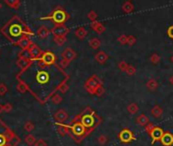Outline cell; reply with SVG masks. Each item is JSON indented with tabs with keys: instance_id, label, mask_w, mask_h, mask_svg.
I'll use <instances>...</instances> for the list:
<instances>
[{
	"instance_id": "obj_1",
	"label": "cell",
	"mask_w": 173,
	"mask_h": 146,
	"mask_svg": "<svg viewBox=\"0 0 173 146\" xmlns=\"http://www.w3.org/2000/svg\"><path fill=\"white\" fill-rule=\"evenodd\" d=\"M0 31H1L2 35L5 36L11 43L15 45L21 41L22 37L34 35L31 28L27 24H25V22L18 15H15L12 18L9 19L0 28Z\"/></svg>"
},
{
	"instance_id": "obj_2",
	"label": "cell",
	"mask_w": 173,
	"mask_h": 146,
	"mask_svg": "<svg viewBox=\"0 0 173 146\" xmlns=\"http://www.w3.org/2000/svg\"><path fill=\"white\" fill-rule=\"evenodd\" d=\"M18 143V137H16L0 120V146H16Z\"/></svg>"
},
{
	"instance_id": "obj_3",
	"label": "cell",
	"mask_w": 173,
	"mask_h": 146,
	"mask_svg": "<svg viewBox=\"0 0 173 146\" xmlns=\"http://www.w3.org/2000/svg\"><path fill=\"white\" fill-rule=\"evenodd\" d=\"M96 118H99V116L96 115V113L90 107L86 108L81 113V123L88 130L89 129H96L97 126L102 123V121L96 122Z\"/></svg>"
},
{
	"instance_id": "obj_4",
	"label": "cell",
	"mask_w": 173,
	"mask_h": 146,
	"mask_svg": "<svg viewBox=\"0 0 173 146\" xmlns=\"http://www.w3.org/2000/svg\"><path fill=\"white\" fill-rule=\"evenodd\" d=\"M67 18H68V14L65 12L61 7H57L52 11L50 15L46 16V18H41V19H50L56 24H63Z\"/></svg>"
},
{
	"instance_id": "obj_5",
	"label": "cell",
	"mask_w": 173,
	"mask_h": 146,
	"mask_svg": "<svg viewBox=\"0 0 173 146\" xmlns=\"http://www.w3.org/2000/svg\"><path fill=\"white\" fill-rule=\"evenodd\" d=\"M100 85H102L101 79L99 78L97 75H93L91 78L87 80V82L85 83V88L87 89V91L91 94H95L96 88H98Z\"/></svg>"
},
{
	"instance_id": "obj_6",
	"label": "cell",
	"mask_w": 173,
	"mask_h": 146,
	"mask_svg": "<svg viewBox=\"0 0 173 146\" xmlns=\"http://www.w3.org/2000/svg\"><path fill=\"white\" fill-rule=\"evenodd\" d=\"M118 138L120 140V142L122 143H129L135 139L134 132L131 130H129V129H123V130H121L118 134Z\"/></svg>"
},
{
	"instance_id": "obj_7",
	"label": "cell",
	"mask_w": 173,
	"mask_h": 146,
	"mask_svg": "<svg viewBox=\"0 0 173 146\" xmlns=\"http://www.w3.org/2000/svg\"><path fill=\"white\" fill-rule=\"evenodd\" d=\"M40 60L47 66H52V65H55L56 57L52 52H44L43 55H42V58Z\"/></svg>"
},
{
	"instance_id": "obj_8",
	"label": "cell",
	"mask_w": 173,
	"mask_h": 146,
	"mask_svg": "<svg viewBox=\"0 0 173 146\" xmlns=\"http://www.w3.org/2000/svg\"><path fill=\"white\" fill-rule=\"evenodd\" d=\"M51 33L54 35V37H65L68 33V28L65 27L64 24H56L52 28Z\"/></svg>"
},
{
	"instance_id": "obj_9",
	"label": "cell",
	"mask_w": 173,
	"mask_h": 146,
	"mask_svg": "<svg viewBox=\"0 0 173 146\" xmlns=\"http://www.w3.org/2000/svg\"><path fill=\"white\" fill-rule=\"evenodd\" d=\"M164 133H165L164 132V130L160 127H155L154 129H153V131L150 133V136H151V138L153 140L152 141L153 144H154L156 141H161Z\"/></svg>"
},
{
	"instance_id": "obj_10",
	"label": "cell",
	"mask_w": 173,
	"mask_h": 146,
	"mask_svg": "<svg viewBox=\"0 0 173 146\" xmlns=\"http://www.w3.org/2000/svg\"><path fill=\"white\" fill-rule=\"evenodd\" d=\"M29 50H30L31 54H32L33 61H35V60H40L42 58V55H43V53H44V52H42L41 49H40L38 46H36L35 44L31 45Z\"/></svg>"
},
{
	"instance_id": "obj_11",
	"label": "cell",
	"mask_w": 173,
	"mask_h": 146,
	"mask_svg": "<svg viewBox=\"0 0 173 146\" xmlns=\"http://www.w3.org/2000/svg\"><path fill=\"white\" fill-rule=\"evenodd\" d=\"M54 119L56 122L58 123H63L65 121H67V119H68V114L66 113L64 110H58L56 113L54 114Z\"/></svg>"
},
{
	"instance_id": "obj_12",
	"label": "cell",
	"mask_w": 173,
	"mask_h": 146,
	"mask_svg": "<svg viewBox=\"0 0 173 146\" xmlns=\"http://www.w3.org/2000/svg\"><path fill=\"white\" fill-rule=\"evenodd\" d=\"M56 127H57V132L61 136H65L67 134H70V126L65 125L63 123H56Z\"/></svg>"
},
{
	"instance_id": "obj_13",
	"label": "cell",
	"mask_w": 173,
	"mask_h": 146,
	"mask_svg": "<svg viewBox=\"0 0 173 146\" xmlns=\"http://www.w3.org/2000/svg\"><path fill=\"white\" fill-rule=\"evenodd\" d=\"M161 143L163 146H172L173 145V134L170 132H165L161 139Z\"/></svg>"
},
{
	"instance_id": "obj_14",
	"label": "cell",
	"mask_w": 173,
	"mask_h": 146,
	"mask_svg": "<svg viewBox=\"0 0 173 146\" xmlns=\"http://www.w3.org/2000/svg\"><path fill=\"white\" fill-rule=\"evenodd\" d=\"M75 57H76V53L70 48H66L63 52H62V58L68 60L69 62H72Z\"/></svg>"
},
{
	"instance_id": "obj_15",
	"label": "cell",
	"mask_w": 173,
	"mask_h": 146,
	"mask_svg": "<svg viewBox=\"0 0 173 146\" xmlns=\"http://www.w3.org/2000/svg\"><path fill=\"white\" fill-rule=\"evenodd\" d=\"M33 60H27V59H24V58H18V60L16 61V65L21 68L22 71H25V69H28L31 64H32Z\"/></svg>"
},
{
	"instance_id": "obj_16",
	"label": "cell",
	"mask_w": 173,
	"mask_h": 146,
	"mask_svg": "<svg viewBox=\"0 0 173 146\" xmlns=\"http://www.w3.org/2000/svg\"><path fill=\"white\" fill-rule=\"evenodd\" d=\"M32 44H33V43L30 40L29 37L25 36V37H22V38L21 39V41H19L16 45H18V47H21L22 50H25V49H29Z\"/></svg>"
},
{
	"instance_id": "obj_17",
	"label": "cell",
	"mask_w": 173,
	"mask_h": 146,
	"mask_svg": "<svg viewBox=\"0 0 173 146\" xmlns=\"http://www.w3.org/2000/svg\"><path fill=\"white\" fill-rule=\"evenodd\" d=\"M91 28L94 30L96 33H98V34H103L104 33V31H105V27L102 24H100L99 21H93L92 22V24H91Z\"/></svg>"
},
{
	"instance_id": "obj_18",
	"label": "cell",
	"mask_w": 173,
	"mask_h": 146,
	"mask_svg": "<svg viewBox=\"0 0 173 146\" xmlns=\"http://www.w3.org/2000/svg\"><path fill=\"white\" fill-rule=\"evenodd\" d=\"M151 114H152V116L154 117V118L159 119V118H161V117H162L163 110H162V108H161L160 105H155V107L151 110Z\"/></svg>"
},
{
	"instance_id": "obj_19",
	"label": "cell",
	"mask_w": 173,
	"mask_h": 146,
	"mask_svg": "<svg viewBox=\"0 0 173 146\" xmlns=\"http://www.w3.org/2000/svg\"><path fill=\"white\" fill-rule=\"evenodd\" d=\"M95 59H96V61L99 62V63H101V64H103V63H105L107 61V59H108V56H107V54L103 52V51H100L99 53L96 54V56H95Z\"/></svg>"
},
{
	"instance_id": "obj_20",
	"label": "cell",
	"mask_w": 173,
	"mask_h": 146,
	"mask_svg": "<svg viewBox=\"0 0 173 146\" xmlns=\"http://www.w3.org/2000/svg\"><path fill=\"white\" fill-rule=\"evenodd\" d=\"M137 123H138V124L140 125V126H143V127H146V126L150 123V120H149L148 117L145 115V114H141V115H140V117H138Z\"/></svg>"
},
{
	"instance_id": "obj_21",
	"label": "cell",
	"mask_w": 173,
	"mask_h": 146,
	"mask_svg": "<svg viewBox=\"0 0 173 146\" xmlns=\"http://www.w3.org/2000/svg\"><path fill=\"white\" fill-rule=\"evenodd\" d=\"M16 89H18L19 92L25 93L29 90V86H28L25 82H24L21 79H18V85H16Z\"/></svg>"
},
{
	"instance_id": "obj_22",
	"label": "cell",
	"mask_w": 173,
	"mask_h": 146,
	"mask_svg": "<svg viewBox=\"0 0 173 146\" xmlns=\"http://www.w3.org/2000/svg\"><path fill=\"white\" fill-rule=\"evenodd\" d=\"M49 33H50V31L48 30L46 27H41L38 30V31H37V35H38L41 39H45L48 37Z\"/></svg>"
},
{
	"instance_id": "obj_23",
	"label": "cell",
	"mask_w": 173,
	"mask_h": 146,
	"mask_svg": "<svg viewBox=\"0 0 173 146\" xmlns=\"http://www.w3.org/2000/svg\"><path fill=\"white\" fill-rule=\"evenodd\" d=\"M87 35H88V33H87V31L85 30L84 28H78V30L75 31V36L78 37L79 40L85 39L87 37Z\"/></svg>"
},
{
	"instance_id": "obj_24",
	"label": "cell",
	"mask_w": 173,
	"mask_h": 146,
	"mask_svg": "<svg viewBox=\"0 0 173 146\" xmlns=\"http://www.w3.org/2000/svg\"><path fill=\"white\" fill-rule=\"evenodd\" d=\"M18 56H19V58H24V59H27V60H33L32 54H31L29 49H25V50H22Z\"/></svg>"
},
{
	"instance_id": "obj_25",
	"label": "cell",
	"mask_w": 173,
	"mask_h": 146,
	"mask_svg": "<svg viewBox=\"0 0 173 146\" xmlns=\"http://www.w3.org/2000/svg\"><path fill=\"white\" fill-rule=\"evenodd\" d=\"M89 45H90L91 48H93V49H95V50H97V49L100 48L101 42H100V40L97 39V38H93L92 40H90V41H89Z\"/></svg>"
},
{
	"instance_id": "obj_26",
	"label": "cell",
	"mask_w": 173,
	"mask_h": 146,
	"mask_svg": "<svg viewBox=\"0 0 173 146\" xmlns=\"http://www.w3.org/2000/svg\"><path fill=\"white\" fill-rule=\"evenodd\" d=\"M4 1L8 6L15 8V9H18L21 5V0H4Z\"/></svg>"
},
{
	"instance_id": "obj_27",
	"label": "cell",
	"mask_w": 173,
	"mask_h": 146,
	"mask_svg": "<svg viewBox=\"0 0 173 146\" xmlns=\"http://www.w3.org/2000/svg\"><path fill=\"white\" fill-rule=\"evenodd\" d=\"M147 87H148V89H150V90H155L156 89V88H157L158 87V82H157V80H156V79H150L149 80V81L148 82H147Z\"/></svg>"
},
{
	"instance_id": "obj_28",
	"label": "cell",
	"mask_w": 173,
	"mask_h": 146,
	"mask_svg": "<svg viewBox=\"0 0 173 146\" xmlns=\"http://www.w3.org/2000/svg\"><path fill=\"white\" fill-rule=\"evenodd\" d=\"M122 10L124 11V12H126V13L131 12V11L134 10V5H132L131 2L127 1L122 5Z\"/></svg>"
},
{
	"instance_id": "obj_29",
	"label": "cell",
	"mask_w": 173,
	"mask_h": 146,
	"mask_svg": "<svg viewBox=\"0 0 173 146\" xmlns=\"http://www.w3.org/2000/svg\"><path fill=\"white\" fill-rule=\"evenodd\" d=\"M138 111V107L137 104H135V102H131V104H129L127 105V112H128L129 114H131V115L135 114Z\"/></svg>"
},
{
	"instance_id": "obj_30",
	"label": "cell",
	"mask_w": 173,
	"mask_h": 146,
	"mask_svg": "<svg viewBox=\"0 0 173 146\" xmlns=\"http://www.w3.org/2000/svg\"><path fill=\"white\" fill-rule=\"evenodd\" d=\"M25 143H27L28 145H30V146H32V145H35V143L37 142V141H36V138H35V136H34V135H32V134H30V135L25 136Z\"/></svg>"
},
{
	"instance_id": "obj_31",
	"label": "cell",
	"mask_w": 173,
	"mask_h": 146,
	"mask_svg": "<svg viewBox=\"0 0 173 146\" xmlns=\"http://www.w3.org/2000/svg\"><path fill=\"white\" fill-rule=\"evenodd\" d=\"M58 90L60 91V92H62V93H65L67 90H68V85H67V83H66V80H63V81L59 84Z\"/></svg>"
},
{
	"instance_id": "obj_32",
	"label": "cell",
	"mask_w": 173,
	"mask_h": 146,
	"mask_svg": "<svg viewBox=\"0 0 173 146\" xmlns=\"http://www.w3.org/2000/svg\"><path fill=\"white\" fill-rule=\"evenodd\" d=\"M24 129H25V131H27V132H32L34 129H35V125H34V123H33V122L28 121V122H25V123Z\"/></svg>"
},
{
	"instance_id": "obj_33",
	"label": "cell",
	"mask_w": 173,
	"mask_h": 146,
	"mask_svg": "<svg viewBox=\"0 0 173 146\" xmlns=\"http://www.w3.org/2000/svg\"><path fill=\"white\" fill-rule=\"evenodd\" d=\"M97 142L100 145L104 146L105 144H107V142H108V137H107L106 135H104V134H102V135H100V136L98 137Z\"/></svg>"
},
{
	"instance_id": "obj_34",
	"label": "cell",
	"mask_w": 173,
	"mask_h": 146,
	"mask_svg": "<svg viewBox=\"0 0 173 146\" xmlns=\"http://www.w3.org/2000/svg\"><path fill=\"white\" fill-rule=\"evenodd\" d=\"M51 101H52L53 104L58 105V104H60V102H62V96H59L58 93H54L52 96H51Z\"/></svg>"
},
{
	"instance_id": "obj_35",
	"label": "cell",
	"mask_w": 173,
	"mask_h": 146,
	"mask_svg": "<svg viewBox=\"0 0 173 146\" xmlns=\"http://www.w3.org/2000/svg\"><path fill=\"white\" fill-rule=\"evenodd\" d=\"M54 42L58 46H62L66 42V38L65 37H54Z\"/></svg>"
},
{
	"instance_id": "obj_36",
	"label": "cell",
	"mask_w": 173,
	"mask_h": 146,
	"mask_svg": "<svg viewBox=\"0 0 173 146\" xmlns=\"http://www.w3.org/2000/svg\"><path fill=\"white\" fill-rule=\"evenodd\" d=\"M104 93H105V89H104V87L102 86V85H100V86H99L98 88H96V90H95V94H94V96L100 97V96H103Z\"/></svg>"
},
{
	"instance_id": "obj_37",
	"label": "cell",
	"mask_w": 173,
	"mask_h": 146,
	"mask_svg": "<svg viewBox=\"0 0 173 146\" xmlns=\"http://www.w3.org/2000/svg\"><path fill=\"white\" fill-rule=\"evenodd\" d=\"M150 61H151L153 64H158L160 62V57H159L158 54H153V55L150 57Z\"/></svg>"
},
{
	"instance_id": "obj_38",
	"label": "cell",
	"mask_w": 173,
	"mask_h": 146,
	"mask_svg": "<svg viewBox=\"0 0 173 146\" xmlns=\"http://www.w3.org/2000/svg\"><path fill=\"white\" fill-rule=\"evenodd\" d=\"M117 41L120 43L121 45H125V44H127V41H128V37L125 35H122L117 39Z\"/></svg>"
},
{
	"instance_id": "obj_39",
	"label": "cell",
	"mask_w": 173,
	"mask_h": 146,
	"mask_svg": "<svg viewBox=\"0 0 173 146\" xmlns=\"http://www.w3.org/2000/svg\"><path fill=\"white\" fill-rule=\"evenodd\" d=\"M127 67H128V64H127L125 61H121V62L118 63V68L121 71H126Z\"/></svg>"
},
{
	"instance_id": "obj_40",
	"label": "cell",
	"mask_w": 173,
	"mask_h": 146,
	"mask_svg": "<svg viewBox=\"0 0 173 146\" xmlns=\"http://www.w3.org/2000/svg\"><path fill=\"white\" fill-rule=\"evenodd\" d=\"M125 72L128 74V75H134V74L135 73V68L132 66V65H128V67H127Z\"/></svg>"
},
{
	"instance_id": "obj_41",
	"label": "cell",
	"mask_w": 173,
	"mask_h": 146,
	"mask_svg": "<svg viewBox=\"0 0 173 146\" xmlns=\"http://www.w3.org/2000/svg\"><path fill=\"white\" fill-rule=\"evenodd\" d=\"M155 128V125L154 124H152V123H149L148 125L146 126V127H145V131H146L147 133H151L152 131H153V129Z\"/></svg>"
},
{
	"instance_id": "obj_42",
	"label": "cell",
	"mask_w": 173,
	"mask_h": 146,
	"mask_svg": "<svg viewBox=\"0 0 173 146\" xmlns=\"http://www.w3.org/2000/svg\"><path fill=\"white\" fill-rule=\"evenodd\" d=\"M7 86L3 83H0V96H3L7 92Z\"/></svg>"
},
{
	"instance_id": "obj_43",
	"label": "cell",
	"mask_w": 173,
	"mask_h": 146,
	"mask_svg": "<svg viewBox=\"0 0 173 146\" xmlns=\"http://www.w3.org/2000/svg\"><path fill=\"white\" fill-rule=\"evenodd\" d=\"M135 43H137V39L134 36H128V41H127V44L129 46H134Z\"/></svg>"
},
{
	"instance_id": "obj_44",
	"label": "cell",
	"mask_w": 173,
	"mask_h": 146,
	"mask_svg": "<svg viewBox=\"0 0 173 146\" xmlns=\"http://www.w3.org/2000/svg\"><path fill=\"white\" fill-rule=\"evenodd\" d=\"M68 64H69V61H68V60H66V59H64V58H62L61 61L59 62V65H60V67H62V68L67 67V66H68Z\"/></svg>"
},
{
	"instance_id": "obj_45",
	"label": "cell",
	"mask_w": 173,
	"mask_h": 146,
	"mask_svg": "<svg viewBox=\"0 0 173 146\" xmlns=\"http://www.w3.org/2000/svg\"><path fill=\"white\" fill-rule=\"evenodd\" d=\"M88 18H89L92 21H95L97 19V13L95 11H91V12L88 14Z\"/></svg>"
},
{
	"instance_id": "obj_46",
	"label": "cell",
	"mask_w": 173,
	"mask_h": 146,
	"mask_svg": "<svg viewBox=\"0 0 173 146\" xmlns=\"http://www.w3.org/2000/svg\"><path fill=\"white\" fill-rule=\"evenodd\" d=\"M35 146H47V142L44 139H39L38 141L35 143Z\"/></svg>"
},
{
	"instance_id": "obj_47",
	"label": "cell",
	"mask_w": 173,
	"mask_h": 146,
	"mask_svg": "<svg viewBox=\"0 0 173 146\" xmlns=\"http://www.w3.org/2000/svg\"><path fill=\"white\" fill-rule=\"evenodd\" d=\"M11 110H12V105H11V104L7 102V104L4 105V112H6V113H9V112H11Z\"/></svg>"
},
{
	"instance_id": "obj_48",
	"label": "cell",
	"mask_w": 173,
	"mask_h": 146,
	"mask_svg": "<svg viewBox=\"0 0 173 146\" xmlns=\"http://www.w3.org/2000/svg\"><path fill=\"white\" fill-rule=\"evenodd\" d=\"M167 34H168V37H169V38L173 39V25L168 28V31H167Z\"/></svg>"
},
{
	"instance_id": "obj_49",
	"label": "cell",
	"mask_w": 173,
	"mask_h": 146,
	"mask_svg": "<svg viewBox=\"0 0 173 146\" xmlns=\"http://www.w3.org/2000/svg\"><path fill=\"white\" fill-rule=\"evenodd\" d=\"M4 112V105H0V114Z\"/></svg>"
},
{
	"instance_id": "obj_50",
	"label": "cell",
	"mask_w": 173,
	"mask_h": 146,
	"mask_svg": "<svg viewBox=\"0 0 173 146\" xmlns=\"http://www.w3.org/2000/svg\"><path fill=\"white\" fill-rule=\"evenodd\" d=\"M169 81H170V83H171L173 85V75L170 77V79H169Z\"/></svg>"
},
{
	"instance_id": "obj_51",
	"label": "cell",
	"mask_w": 173,
	"mask_h": 146,
	"mask_svg": "<svg viewBox=\"0 0 173 146\" xmlns=\"http://www.w3.org/2000/svg\"><path fill=\"white\" fill-rule=\"evenodd\" d=\"M171 62L173 63V55H172V57H171Z\"/></svg>"
},
{
	"instance_id": "obj_52",
	"label": "cell",
	"mask_w": 173,
	"mask_h": 146,
	"mask_svg": "<svg viewBox=\"0 0 173 146\" xmlns=\"http://www.w3.org/2000/svg\"><path fill=\"white\" fill-rule=\"evenodd\" d=\"M0 8H1V3H0Z\"/></svg>"
}]
</instances>
